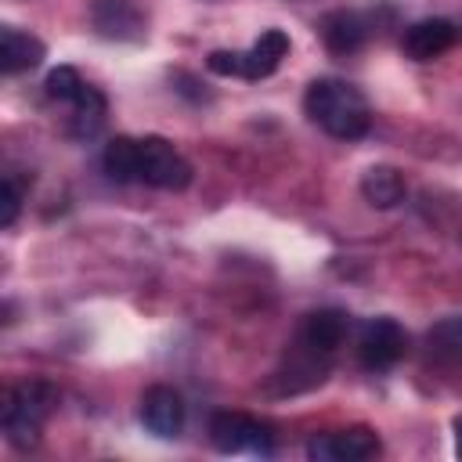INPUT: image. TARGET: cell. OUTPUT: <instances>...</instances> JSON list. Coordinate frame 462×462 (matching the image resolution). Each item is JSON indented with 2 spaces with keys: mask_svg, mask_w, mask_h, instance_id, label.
I'll list each match as a JSON object with an SVG mask.
<instances>
[{
  "mask_svg": "<svg viewBox=\"0 0 462 462\" xmlns=\"http://www.w3.org/2000/svg\"><path fill=\"white\" fill-rule=\"evenodd\" d=\"M303 112L310 123H318L325 134L339 137V141H354L361 134H368L372 126V108L365 101V94L336 76H321L307 87L303 94Z\"/></svg>",
  "mask_w": 462,
  "mask_h": 462,
  "instance_id": "1",
  "label": "cell"
},
{
  "mask_svg": "<svg viewBox=\"0 0 462 462\" xmlns=\"http://www.w3.org/2000/svg\"><path fill=\"white\" fill-rule=\"evenodd\" d=\"M54 408H58V390L43 379L0 383V430L22 451L40 444L43 422L51 419Z\"/></svg>",
  "mask_w": 462,
  "mask_h": 462,
  "instance_id": "2",
  "label": "cell"
},
{
  "mask_svg": "<svg viewBox=\"0 0 462 462\" xmlns=\"http://www.w3.org/2000/svg\"><path fill=\"white\" fill-rule=\"evenodd\" d=\"M289 54V36L282 29H263L253 47L245 51H209L206 69L217 76H238V79H267L278 72L282 58Z\"/></svg>",
  "mask_w": 462,
  "mask_h": 462,
  "instance_id": "3",
  "label": "cell"
},
{
  "mask_svg": "<svg viewBox=\"0 0 462 462\" xmlns=\"http://www.w3.org/2000/svg\"><path fill=\"white\" fill-rule=\"evenodd\" d=\"M137 184L159 191H184L191 184V162L166 137H137Z\"/></svg>",
  "mask_w": 462,
  "mask_h": 462,
  "instance_id": "4",
  "label": "cell"
},
{
  "mask_svg": "<svg viewBox=\"0 0 462 462\" xmlns=\"http://www.w3.org/2000/svg\"><path fill=\"white\" fill-rule=\"evenodd\" d=\"M209 440L220 455H271V430L245 411H217L209 419Z\"/></svg>",
  "mask_w": 462,
  "mask_h": 462,
  "instance_id": "5",
  "label": "cell"
},
{
  "mask_svg": "<svg viewBox=\"0 0 462 462\" xmlns=\"http://www.w3.org/2000/svg\"><path fill=\"white\" fill-rule=\"evenodd\" d=\"M408 354V332L393 318H368L357 328V361L368 372H386Z\"/></svg>",
  "mask_w": 462,
  "mask_h": 462,
  "instance_id": "6",
  "label": "cell"
},
{
  "mask_svg": "<svg viewBox=\"0 0 462 462\" xmlns=\"http://www.w3.org/2000/svg\"><path fill=\"white\" fill-rule=\"evenodd\" d=\"M379 433L368 426H346V430H328L314 433L307 440V458L314 462H365L379 455Z\"/></svg>",
  "mask_w": 462,
  "mask_h": 462,
  "instance_id": "7",
  "label": "cell"
},
{
  "mask_svg": "<svg viewBox=\"0 0 462 462\" xmlns=\"http://www.w3.org/2000/svg\"><path fill=\"white\" fill-rule=\"evenodd\" d=\"M346 314L336 310V307H321V310H310L303 321H300V332H296V346L318 354V357H332L343 339H346Z\"/></svg>",
  "mask_w": 462,
  "mask_h": 462,
  "instance_id": "8",
  "label": "cell"
},
{
  "mask_svg": "<svg viewBox=\"0 0 462 462\" xmlns=\"http://www.w3.org/2000/svg\"><path fill=\"white\" fill-rule=\"evenodd\" d=\"M141 422L148 433L173 440L184 430V397L173 386H148L141 397Z\"/></svg>",
  "mask_w": 462,
  "mask_h": 462,
  "instance_id": "9",
  "label": "cell"
},
{
  "mask_svg": "<svg viewBox=\"0 0 462 462\" xmlns=\"http://www.w3.org/2000/svg\"><path fill=\"white\" fill-rule=\"evenodd\" d=\"M455 36H458V29H455L451 18H422V22L404 29L401 51L411 61H433V58H440L444 51L455 47Z\"/></svg>",
  "mask_w": 462,
  "mask_h": 462,
  "instance_id": "10",
  "label": "cell"
},
{
  "mask_svg": "<svg viewBox=\"0 0 462 462\" xmlns=\"http://www.w3.org/2000/svg\"><path fill=\"white\" fill-rule=\"evenodd\" d=\"M90 22L105 40H141L144 36V11L137 0H94Z\"/></svg>",
  "mask_w": 462,
  "mask_h": 462,
  "instance_id": "11",
  "label": "cell"
},
{
  "mask_svg": "<svg viewBox=\"0 0 462 462\" xmlns=\"http://www.w3.org/2000/svg\"><path fill=\"white\" fill-rule=\"evenodd\" d=\"M47 58V47L40 36L14 29V25H0V76H18L36 69Z\"/></svg>",
  "mask_w": 462,
  "mask_h": 462,
  "instance_id": "12",
  "label": "cell"
},
{
  "mask_svg": "<svg viewBox=\"0 0 462 462\" xmlns=\"http://www.w3.org/2000/svg\"><path fill=\"white\" fill-rule=\"evenodd\" d=\"M318 32L332 54H354L368 40V22L357 11H328L318 22Z\"/></svg>",
  "mask_w": 462,
  "mask_h": 462,
  "instance_id": "13",
  "label": "cell"
},
{
  "mask_svg": "<svg viewBox=\"0 0 462 462\" xmlns=\"http://www.w3.org/2000/svg\"><path fill=\"white\" fill-rule=\"evenodd\" d=\"M105 116H108V101L97 87L83 83V90L69 101V134L79 137V141H90L97 137V130L105 126Z\"/></svg>",
  "mask_w": 462,
  "mask_h": 462,
  "instance_id": "14",
  "label": "cell"
},
{
  "mask_svg": "<svg viewBox=\"0 0 462 462\" xmlns=\"http://www.w3.org/2000/svg\"><path fill=\"white\" fill-rule=\"evenodd\" d=\"M361 195H365V202L375 206V209H393V206L404 202L408 184H404V177H401L397 166H372V170H365V177H361Z\"/></svg>",
  "mask_w": 462,
  "mask_h": 462,
  "instance_id": "15",
  "label": "cell"
},
{
  "mask_svg": "<svg viewBox=\"0 0 462 462\" xmlns=\"http://www.w3.org/2000/svg\"><path fill=\"white\" fill-rule=\"evenodd\" d=\"M101 166L119 184L137 180V137H112L101 152Z\"/></svg>",
  "mask_w": 462,
  "mask_h": 462,
  "instance_id": "16",
  "label": "cell"
},
{
  "mask_svg": "<svg viewBox=\"0 0 462 462\" xmlns=\"http://www.w3.org/2000/svg\"><path fill=\"white\" fill-rule=\"evenodd\" d=\"M83 83H87V79H83L72 65H58V69L47 72V97L58 101V105H69V101L83 90Z\"/></svg>",
  "mask_w": 462,
  "mask_h": 462,
  "instance_id": "17",
  "label": "cell"
},
{
  "mask_svg": "<svg viewBox=\"0 0 462 462\" xmlns=\"http://www.w3.org/2000/svg\"><path fill=\"white\" fill-rule=\"evenodd\" d=\"M18 213H22V195H18V188H14L11 180H0V227L14 224Z\"/></svg>",
  "mask_w": 462,
  "mask_h": 462,
  "instance_id": "18",
  "label": "cell"
}]
</instances>
